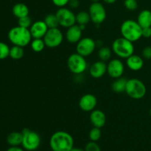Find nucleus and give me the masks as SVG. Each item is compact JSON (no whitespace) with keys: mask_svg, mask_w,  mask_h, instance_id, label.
<instances>
[{"mask_svg":"<svg viewBox=\"0 0 151 151\" xmlns=\"http://www.w3.org/2000/svg\"><path fill=\"white\" fill-rule=\"evenodd\" d=\"M7 37L9 41L13 45L19 46L22 47H25L30 44L32 38L29 29L22 27L19 25L12 27L9 30Z\"/></svg>","mask_w":151,"mask_h":151,"instance_id":"nucleus-2","label":"nucleus"},{"mask_svg":"<svg viewBox=\"0 0 151 151\" xmlns=\"http://www.w3.org/2000/svg\"><path fill=\"white\" fill-rule=\"evenodd\" d=\"M125 93L131 98L140 100L145 96L147 88L144 83L137 78H131L127 81Z\"/></svg>","mask_w":151,"mask_h":151,"instance_id":"nucleus-5","label":"nucleus"},{"mask_svg":"<svg viewBox=\"0 0 151 151\" xmlns=\"http://www.w3.org/2000/svg\"><path fill=\"white\" fill-rule=\"evenodd\" d=\"M24 55V47H19V46L13 45L10 50V55L9 57L11 58L13 60H20Z\"/></svg>","mask_w":151,"mask_h":151,"instance_id":"nucleus-23","label":"nucleus"},{"mask_svg":"<svg viewBox=\"0 0 151 151\" xmlns=\"http://www.w3.org/2000/svg\"><path fill=\"white\" fill-rule=\"evenodd\" d=\"M49 29L48 27L45 24L44 21H36L32 22L29 27L31 35L32 38H43Z\"/></svg>","mask_w":151,"mask_h":151,"instance_id":"nucleus-14","label":"nucleus"},{"mask_svg":"<svg viewBox=\"0 0 151 151\" xmlns=\"http://www.w3.org/2000/svg\"><path fill=\"white\" fill-rule=\"evenodd\" d=\"M84 150L85 151H101V149H100V146L98 145V144H97L96 142L90 141L89 142H88L86 144Z\"/></svg>","mask_w":151,"mask_h":151,"instance_id":"nucleus-32","label":"nucleus"},{"mask_svg":"<svg viewBox=\"0 0 151 151\" xmlns=\"http://www.w3.org/2000/svg\"><path fill=\"white\" fill-rule=\"evenodd\" d=\"M104 2H106V4H114V3H115L116 1V0H103Z\"/></svg>","mask_w":151,"mask_h":151,"instance_id":"nucleus-38","label":"nucleus"},{"mask_svg":"<svg viewBox=\"0 0 151 151\" xmlns=\"http://www.w3.org/2000/svg\"><path fill=\"white\" fill-rule=\"evenodd\" d=\"M12 12L15 17L20 19V18L29 16V10L27 4L24 3H16L13 7Z\"/></svg>","mask_w":151,"mask_h":151,"instance_id":"nucleus-20","label":"nucleus"},{"mask_svg":"<svg viewBox=\"0 0 151 151\" xmlns=\"http://www.w3.org/2000/svg\"><path fill=\"white\" fill-rule=\"evenodd\" d=\"M32 24V19H31V18L29 17V16L20 18V19H18V25L22 27L29 29V27H31Z\"/></svg>","mask_w":151,"mask_h":151,"instance_id":"nucleus-30","label":"nucleus"},{"mask_svg":"<svg viewBox=\"0 0 151 151\" xmlns=\"http://www.w3.org/2000/svg\"><path fill=\"white\" fill-rule=\"evenodd\" d=\"M112 52L120 58L127 59L134 54V43L123 37L116 38L112 44Z\"/></svg>","mask_w":151,"mask_h":151,"instance_id":"nucleus-4","label":"nucleus"},{"mask_svg":"<svg viewBox=\"0 0 151 151\" xmlns=\"http://www.w3.org/2000/svg\"><path fill=\"white\" fill-rule=\"evenodd\" d=\"M112 55V50L108 47H101L98 50L97 55L100 60L106 62L111 59Z\"/></svg>","mask_w":151,"mask_h":151,"instance_id":"nucleus-26","label":"nucleus"},{"mask_svg":"<svg viewBox=\"0 0 151 151\" xmlns=\"http://www.w3.org/2000/svg\"><path fill=\"white\" fill-rule=\"evenodd\" d=\"M122 37L129 40L131 42H136L142 37V28L137 21L128 19L122 22L120 27Z\"/></svg>","mask_w":151,"mask_h":151,"instance_id":"nucleus-3","label":"nucleus"},{"mask_svg":"<svg viewBox=\"0 0 151 151\" xmlns=\"http://www.w3.org/2000/svg\"><path fill=\"white\" fill-rule=\"evenodd\" d=\"M126 65L131 70L137 72L142 69L144 66V60L139 55L133 54L126 59Z\"/></svg>","mask_w":151,"mask_h":151,"instance_id":"nucleus-18","label":"nucleus"},{"mask_svg":"<svg viewBox=\"0 0 151 151\" xmlns=\"http://www.w3.org/2000/svg\"><path fill=\"white\" fill-rule=\"evenodd\" d=\"M97 97L92 94H86L81 97L79 100V107L85 112H91L97 106Z\"/></svg>","mask_w":151,"mask_h":151,"instance_id":"nucleus-13","label":"nucleus"},{"mask_svg":"<svg viewBox=\"0 0 151 151\" xmlns=\"http://www.w3.org/2000/svg\"><path fill=\"white\" fill-rule=\"evenodd\" d=\"M30 47L35 52H41L44 50L46 44L43 38H33L30 42Z\"/></svg>","mask_w":151,"mask_h":151,"instance_id":"nucleus-25","label":"nucleus"},{"mask_svg":"<svg viewBox=\"0 0 151 151\" xmlns=\"http://www.w3.org/2000/svg\"><path fill=\"white\" fill-rule=\"evenodd\" d=\"M59 25L63 27L69 28L76 24V15L69 8L60 7L55 13Z\"/></svg>","mask_w":151,"mask_h":151,"instance_id":"nucleus-9","label":"nucleus"},{"mask_svg":"<svg viewBox=\"0 0 151 151\" xmlns=\"http://www.w3.org/2000/svg\"><path fill=\"white\" fill-rule=\"evenodd\" d=\"M23 135L22 145L24 150L27 151L36 150L41 145V137L37 132L24 128L22 131Z\"/></svg>","mask_w":151,"mask_h":151,"instance_id":"nucleus-7","label":"nucleus"},{"mask_svg":"<svg viewBox=\"0 0 151 151\" xmlns=\"http://www.w3.org/2000/svg\"><path fill=\"white\" fill-rule=\"evenodd\" d=\"M142 57L147 60L151 59V46L145 47L142 50Z\"/></svg>","mask_w":151,"mask_h":151,"instance_id":"nucleus-34","label":"nucleus"},{"mask_svg":"<svg viewBox=\"0 0 151 151\" xmlns=\"http://www.w3.org/2000/svg\"><path fill=\"white\" fill-rule=\"evenodd\" d=\"M10 48L7 44L0 41V60L6 59L10 55Z\"/></svg>","mask_w":151,"mask_h":151,"instance_id":"nucleus-29","label":"nucleus"},{"mask_svg":"<svg viewBox=\"0 0 151 151\" xmlns=\"http://www.w3.org/2000/svg\"><path fill=\"white\" fill-rule=\"evenodd\" d=\"M127 81H128V80L125 78H122V77L116 78L111 84L112 90L115 93H118V94H120V93L124 92V91L125 92Z\"/></svg>","mask_w":151,"mask_h":151,"instance_id":"nucleus-21","label":"nucleus"},{"mask_svg":"<svg viewBox=\"0 0 151 151\" xmlns=\"http://www.w3.org/2000/svg\"><path fill=\"white\" fill-rule=\"evenodd\" d=\"M101 130H100V128H97V127H94L93 128H91L89 132V134H88L89 139L92 142H96L98 140H100V139L101 138Z\"/></svg>","mask_w":151,"mask_h":151,"instance_id":"nucleus-28","label":"nucleus"},{"mask_svg":"<svg viewBox=\"0 0 151 151\" xmlns=\"http://www.w3.org/2000/svg\"><path fill=\"white\" fill-rule=\"evenodd\" d=\"M96 47H97L96 41L93 38L86 37V38H82L77 43L76 51L78 54L86 58L91 55L95 50Z\"/></svg>","mask_w":151,"mask_h":151,"instance_id":"nucleus-11","label":"nucleus"},{"mask_svg":"<svg viewBox=\"0 0 151 151\" xmlns=\"http://www.w3.org/2000/svg\"><path fill=\"white\" fill-rule=\"evenodd\" d=\"M70 151H85V150H83V149H81V148H80V147H73Z\"/></svg>","mask_w":151,"mask_h":151,"instance_id":"nucleus-39","label":"nucleus"},{"mask_svg":"<svg viewBox=\"0 0 151 151\" xmlns=\"http://www.w3.org/2000/svg\"><path fill=\"white\" fill-rule=\"evenodd\" d=\"M50 146L52 151H70L74 147L73 137L66 131H56L50 137Z\"/></svg>","mask_w":151,"mask_h":151,"instance_id":"nucleus-1","label":"nucleus"},{"mask_svg":"<svg viewBox=\"0 0 151 151\" xmlns=\"http://www.w3.org/2000/svg\"><path fill=\"white\" fill-rule=\"evenodd\" d=\"M23 135L22 132H12L8 134L7 137V142L10 146H19L22 145Z\"/></svg>","mask_w":151,"mask_h":151,"instance_id":"nucleus-22","label":"nucleus"},{"mask_svg":"<svg viewBox=\"0 0 151 151\" xmlns=\"http://www.w3.org/2000/svg\"><path fill=\"white\" fill-rule=\"evenodd\" d=\"M90 122L94 127L101 128L106 125V116L104 112L99 109H94L90 114Z\"/></svg>","mask_w":151,"mask_h":151,"instance_id":"nucleus-17","label":"nucleus"},{"mask_svg":"<svg viewBox=\"0 0 151 151\" xmlns=\"http://www.w3.org/2000/svg\"><path fill=\"white\" fill-rule=\"evenodd\" d=\"M44 21L46 24H47V26L48 27L49 29L58 27L59 22L55 14L50 13V14L47 15L45 18H44Z\"/></svg>","mask_w":151,"mask_h":151,"instance_id":"nucleus-27","label":"nucleus"},{"mask_svg":"<svg viewBox=\"0 0 151 151\" xmlns=\"http://www.w3.org/2000/svg\"><path fill=\"white\" fill-rule=\"evenodd\" d=\"M6 151H24V149L19 147V146H10Z\"/></svg>","mask_w":151,"mask_h":151,"instance_id":"nucleus-37","label":"nucleus"},{"mask_svg":"<svg viewBox=\"0 0 151 151\" xmlns=\"http://www.w3.org/2000/svg\"><path fill=\"white\" fill-rule=\"evenodd\" d=\"M150 116H151V108H150Z\"/></svg>","mask_w":151,"mask_h":151,"instance_id":"nucleus-41","label":"nucleus"},{"mask_svg":"<svg viewBox=\"0 0 151 151\" xmlns=\"http://www.w3.org/2000/svg\"><path fill=\"white\" fill-rule=\"evenodd\" d=\"M67 66L72 73L75 75H81L86 72L88 67L86 58L78 52L70 55L67 59Z\"/></svg>","mask_w":151,"mask_h":151,"instance_id":"nucleus-6","label":"nucleus"},{"mask_svg":"<svg viewBox=\"0 0 151 151\" xmlns=\"http://www.w3.org/2000/svg\"><path fill=\"white\" fill-rule=\"evenodd\" d=\"M91 21L95 24H100L106 19V10L100 2H92L88 8Z\"/></svg>","mask_w":151,"mask_h":151,"instance_id":"nucleus-10","label":"nucleus"},{"mask_svg":"<svg viewBox=\"0 0 151 151\" xmlns=\"http://www.w3.org/2000/svg\"><path fill=\"white\" fill-rule=\"evenodd\" d=\"M46 47L49 48H56L62 44L63 41V34L58 28H51L47 30L43 38Z\"/></svg>","mask_w":151,"mask_h":151,"instance_id":"nucleus-8","label":"nucleus"},{"mask_svg":"<svg viewBox=\"0 0 151 151\" xmlns=\"http://www.w3.org/2000/svg\"><path fill=\"white\" fill-rule=\"evenodd\" d=\"M53 4L56 6V7H64L67 4H69V0H52Z\"/></svg>","mask_w":151,"mask_h":151,"instance_id":"nucleus-33","label":"nucleus"},{"mask_svg":"<svg viewBox=\"0 0 151 151\" xmlns=\"http://www.w3.org/2000/svg\"><path fill=\"white\" fill-rule=\"evenodd\" d=\"M69 5L72 9L78 8L80 5L79 0H69Z\"/></svg>","mask_w":151,"mask_h":151,"instance_id":"nucleus-36","label":"nucleus"},{"mask_svg":"<svg viewBox=\"0 0 151 151\" xmlns=\"http://www.w3.org/2000/svg\"><path fill=\"white\" fill-rule=\"evenodd\" d=\"M142 37L146 38H150L151 37V27H145L142 28Z\"/></svg>","mask_w":151,"mask_h":151,"instance_id":"nucleus-35","label":"nucleus"},{"mask_svg":"<svg viewBox=\"0 0 151 151\" xmlns=\"http://www.w3.org/2000/svg\"><path fill=\"white\" fill-rule=\"evenodd\" d=\"M125 72V66L119 59L114 58L111 60L107 64V73L111 78H119L122 77Z\"/></svg>","mask_w":151,"mask_h":151,"instance_id":"nucleus-12","label":"nucleus"},{"mask_svg":"<svg viewBox=\"0 0 151 151\" xmlns=\"http://www.w3.org/2000/svg\"><path fill=\"white\" fill-rule=\"evenodd\" d=\"M137 22L142 28L151 27V11L149 10H143L140 12L137 17Z\"/></svg>","mask_w":151,"mask_h":151,"instance_id":"nucleus-19","label":"nucleus"},{"mask_svg":"<svg viewBox=\"0 0 151 151\" xmlns=\"http://www.w3.org/2000/svg\"><path fill=\"white\" fill-rule=\"evenodd\" d=\"M83 29L78 24H74L73 26L67 28L66 32V39L71 44H77L82 38Z\"/></svg>","mask_w":151,"mask_h":151,"instance_id":"nucleus-15","label":"nucleus"},{"mask_svg":"<svg viewBox=\"0 0 151 151\" xmlns=\"http://www.w3.org/2000/svg\"><path fill=\"white\" fill-rule=\"evenodd\" d=\"M124 5L127 10L134 11V10H137L138 7V2L137 0H125Z\"/></svg>","mask_w":151,"mask_h":151,"instance_id":"nucleus-31","label":"nucleus"},{"mask_svg":"<svg viewBox=\"0 0 151 151\" xmlns=\"http://www.w3.org/2000/svg\"><path fill=\"white\" fill-rule=\"evenodd\" d=\"M92 2H100V0H91Z\"/></svg>","mask_w":151,"mask_h":151,"instance_id":"nucleus-40","label":"nucleus"},{"mask_svg":"<svg viewBox=\"0 0 151 151\" xmlns=\"http://www.w3.org/2000/svg\"><path fill=\"white\" fill-rule=\"evenodd\" d=\"M91 21V17L87 11H81L76 15V23L78 25H85L86 26Z\"/></svg>","mask_w":151,"mask_h":151,"instance_id":"nucleus-24","label":"nucleus"},{"mask_svg":"<svg viewBox=\"0 0 151 151\" xmlns=\"http://www.w3.org/2000/svg\"><path fill=\"white\" fill-rule=\"evenodd\" d=\"M107 73V64L103 60H97L91 64L89 68V74L92 78H100Z\"/></svg>","mask_w":151,"mask_h":151,"instance_id":"nucleus-16","label":"nucleus"}]
</instances>
